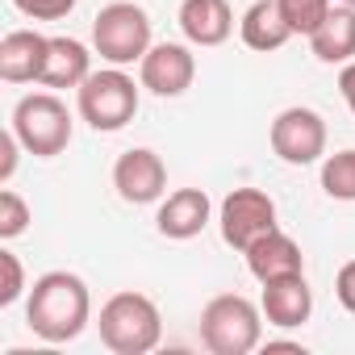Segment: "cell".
Instances as JSON below:
<instances>
[{
	"label": "cell",
	"mask_w": 355,
	"mask_h": 355,
	"mask_svg": "<svg viewBox=\"0 0 355 355\" xmlns=\"http://www.w3.org/2000/svg\"><path fill=\"white\" fill-rule=\"evenodd\" d=\"M338 92H343L347 109L355 113V59H351V63H343V71H338Z\"/></svg>",
	"instance_id": "cell-26"
},
{
	"label": "cell",
	"mask_w": 355,
	"mask_h": 355,
	"mask_svg": "<svg viewBox=\"0 0 355 355\" xmlns=\"http://www.w3.org/2000/svg\"><path fill=\"white\" fill-rule=\"evenodd\" d=\"M0 305H13L21 293H26V268L13 251H0Z\"/></svg>",
	"instance_id": "cell-22"
},
{
	"label": "cell",
	"mask_w": 355,
	"mask_h": 355,
	"mask_svg": "<svg viewBox=\"0 0 355 355\" xmlns=\"http://www.w3.org/2000/svg\"><path fill=\"white\" fill-rule=\"evenodd\" d=\"M218 226H222L226 247L247 251L251 243H259L263 234L276 230V201H272L263 189H234V193L222 201Z\"/></svg>",
	"instance_id": "cell-8"
},
{
	"label": "cell",
	"mask_w": 355,
	"mask_h": 355,
	"mask_svg": "<svg viewBox=\"0 0 355 355\" xmlns=\"http://www.w3.org/2000/svg\"><path fill=\"white\" fill-rule=\"evenodd\" d=\"M243 255H247V272H251L259 284L284 280V276H301V272H305V255H301L297 239H288L280 226H276L272 234H263L259 243H251Z\"/></svg>",
	"instance_id": "cell-12"
},
{
	"label": "cell",
	"mask_w": 355,
	"mask_h": 355,
	"mask_svg": "<svg viewBox=\"0 0 355 355\" xmlns=\"http://www.w3.org/2000/svg\"><path fill=\"white\" fill-rule=\"evenodd\" d=\"M334 297H338V305H343L347 313H355V259H347V263L338 268V276H334Z\"/></svg>",
	"instance_id": "cell-25"
},
{
	"label": "cell",
	"mask_w": 355,
	"mask_h": 355,
	"mask_svg": "<svg viewBox=\"0 0 355 355\" xmlns=\"http://www.w3.org/2000/svg\"><path fill=\"white\" fill-rule=\"evenodd\" d=\"M92 46L105 63L113 67H130L142 63V55L150 51V17L134 0H113L105 5L92 21Z\"/></svg>",
	"instance_id": "cell-4"
},
{
	"label": "cell",
	"mask_w": 355,
	"mask_h": 355,
	"mask_svg": "<svg viewBox=\"0 0 355 355\" xmlns=\"http://www.w3.org/2000/svg\"><path fill=\"white\" fill-rule=\"evenodd\" d=\"M322 189L330 201H355V150L326 155L322 163Z\"/></svg>",
	"instance_id": "cell-19"
},
{
	"label": "cell",
	"mask_w": 355,
	"mask_h": 355,
	"mask_svg": "<svg viewBox=\"0 0 355 355\" xmlns=\"http://www.w3.org/2000/svg\"><path fill=\"white\" fill-rule=\"evenodd\" d=\"M17 150H26L21 138H17L13 130H5V134H0V184L13 180V171H17Z\"/></svg>",
	"instance_id": "cell-24"
},
{
	"label": "cell",
	"mask_w": 355,
	"mask_h": 355,
	"mask_svg": "<svg viewBox=\"0 0 355 355\" xmlns=\"http://www.w3.org/2000/svg\"><path fill=\"white\" fill-rule=\"evenodd\" d=\"M80 117L96 130V134H113L121 125L134 121L138 113V84L121 71V67H105V71H92L80 88Z\"/></svg>",
	"instance_id": "cell-5"
},
{
	"label": "cell",
	"mask_w": 355,
	"mask_h": 355,
	"mask_svg": "<svg viewBox=\"0 0 355 355\" xmlns=\"http://www.w3.org/2000/svg\"><path fill=\"white\" fill-rule=\"evenodd\" d=\"M96 330H101V343L113 355H146L163 338V318H159V305L150 297H142V293H113L101 305Z\"/></svg>",
	"instance_id": "cell-2"
},
{
	"label": "cell",
	"mask_w": 355,
	"mask_h": 355,
	"mask_svg": "<svg viewBox=\"0 0 355 355\" xmlns=\"http://www.w3.org/2000/svg\"><path fill=\"white\" fill-rule=\"evenodd\" d=\"M113 189L125 205H155L167 193V167L150 146H134L113 163Z\"/></svg>",
	"instance_id": "cell-10"
},
{
	"label": "cell",
	"mask_w": 355,
	"mask_h": 355,
	"mask_svg": "<svg viewBox=\"0 0 355 355\" xmlns=\"http://www.w3.org/2000/svg\"><path fill=\"white\" fill-rule=\"evenodd\" d=\"M180 30L193 46H222L234 34L230 0H184L180 5Z\"/></svg>",
	"instance_id": "cell-15"
},
{
	"label": "cell",
	"mask_w": 355,
	"mask_h": 355,
	"mask_svg": "<svg viewBox=\"0 0 355 355\" xmlns=\"http://www.w3.org/2000/svg\"><path fill=\"white\" fill-rule=\"evenodd\" d=\"M239 34H243V42L251 51L272 55V51H280L293 38V26L284 21L280 0H255V5L243 13V21H239Z\"/></svg>",
	"instance_id": "cell-16"
},
{
	"label": "cell",
	"mask_w": 355,
	"mask_h": 355,
	"mask_svg": "<svg viewBox=\"0 0 355 355\" xmlns=\"http://www.w3.org/2000/svg\"><path fill=\"white\" fill-rule=\"evenodd\" d=\"M138 76H142V88H150L155 96L171 101V96H184L197 80V59L184 42H159L142 55L138 63Z\"/></svg>",
	"instance_id": "cell-9"
},
{
	"label": "cell",
	"mask_w": 355,
	"mask_h": 355,
	"mask_svg": "<svg viewBox=\"0 0 355 355\" xmlns=\"http://www.w3.org/2000/svg\"><path fill=\"white\" fill-rule=\"evenodd\" d=\"M280 9H284V21L293 26V34H313L326 17H330V0H280Z\"/></svg>",
	"instance_id": "cell-20"
},
{
	"label": "cell",
	"mask_w": 355,
	"mask_h": 355,
	"mask_svg": "<svg viewBox=\"0 0 355 355\" xmlns=\"http://www.w3.org/2000/svg\"><path fill=\"white\" fill-rule=\"evenodd\" d=\"M13 134L38 159H55L71 142V113L55 92H30L13 109Z\"/></svg>",
	"instance_id": "cell-6"
},
{
	"label": "cell",
	"mask_w": 355,
	"mask_h": 355,
	"mask_svg": "<svg viewBox=\"0 0 355 355\" xmlns=\"http://www.w3.org/2000/svg\"><path fill=\"white\" fill-rule=\"evenodd\" d=\"M343 5H351V9H355V0H343Z\"/></svg>",
	"instance_id": "cell-27"
},
{
	"label": "cell",
	"mask_w": 355,
	"mask_h": 355,
	"mask_svg": "<svg viewBox=\"0 0 355 355\" xmlns=\"http://www.w3.org/2000/svg\"><path fill=\"white\" fill-rule=\"evenodd\" d=\"M26 230H30V205L13 189H5L0 193V239H17Z\"/></svg>",
	"instance_id": "cell-21"
},
{
	"label": "cell",
	"mask_w": 355,
	"mask_h": 355,
	"mask_svg": "<svg viewBox=\"0 0 355 355\" xmlns=\"http://www.w3.org/2000/svg\"><path fill=\"white\" fill-rule=\"evenodd\" d=\"M209 214H214V201H209L205 189H175V193H167V201L159 205L155 226H159V234L171 239V243H189V239H197V234L209 226Z\"/></svg>",
	"instance_id": "cell-11"
},
{
	"label": "cell",
	"mask_w": 355,
	"mask_h": 355,
	"mask_svg": "<svg viewBox=\"0 0 355 355\" xmlns=\"http://www.w3.org/2000/svg\"><path fill=\"white\" fill-rule=\"evenodd\" d=\"M309 51L318 63L334 67V63H351L355 59V9H330V17L309 34Z\"/></svg>",
	"instance_id": "cell-17"
},
{
	"label": "cell",
	"mask_w": 355,
	"mask_h": 355,
	"mask_svg": "<svg viewBox=\"0 0 355 355\" xmlns=\"http://www.w3.org/2000/svg\"><path fill=\"white\" fill-rule=\"evenodd\" d=\"M92 76V55L80 38H51V51H46V67H42V80L46 88H80L84 80Z\"/></svg>",
	"instance_id": "cell-18"
},
{
	"label": "cell",
	"mask_w": 355,
	"mask_h": 355,
	"mask_svg": "<svg viewBox=\"0 0 355 355\" xmlns=\"http://www.w3.org/2000/svg\"><path fill=\"white\" fill-rule=\"evenodd\" d=\"M13 9L34 21H63L76 9V0H13Z\"/></svg>",
	"instance_id": "cell-23"
},
{
	"label": "cell",
	"mask_w": 355,
	"mask_h": 355,
	"mask_svg": "<svg viewBox=\"0 0 355 355\" xmlns=\"http://www.w3.org/2000/svg\"><path fill=\"white\" fill-rule=\"evenodd\" d=\"M268 138H272V150L288 167H305V163H318L326 155V121L318 109H305V105L280 109Z\"/></svg>",
	"instance_id": "cell-7"
},
{
	"label": "cell",
	"mask_w": 355,
	"mask_h": 355,
	"mask_svg": "<svg viewBox=\"0 0 355 355\" xmlns=\"http://www.w3.org/2000/svg\"><path fill=\"white\" fill-rule=\"evenodd\" d=\"M46 51H51V38H42L38 30H9L0 38V80L9 84L42 80Z\"/></svg>",
	"instance_id": "cell-14"
},
{
	"label": "cell",
	"mask_w": 355,
	"mask_h": 355,
	"mask_svg": "<svg viewBox=\"0 0 355 355\" xmlns=\"http://www.w3.org/2000/svg\"><path fill=\"white\" fill-rule=\"evenodd\" d=\"M88 318H92V297H88V284L76 272H46V276L34 280L26 322L38 338L71 343V338L84 334Z\"/></svg>",
	"instance_id": "cell-1"
},
{
	"label": "cell",
	"mask_w": 355,
	"mask_h": 355,
	"mask_svg": "<svg viewBox=\"0 0 355 355\" xmlns=\"http://www.w3.org/2000/svg\"><path fill=\"white\" fill-rule=\"evenodd\" d=\"M201 343L214 355H247L263 343V309L239 293H222L201 309Z\"/></svg>",
	"instance_id": "cell-3"
},
{
	"label": "cell",
	"mask_w": 355,
	"mask_h": 355,
	"mask_svg": "<svg viewBox=\"0 0 355 355\" xmlns=\"http://www.w3.org/2000/svg\"><path fill=\"white\" fill-rule=\"evenodd\" d=\"M263 318L280 330H297L309 322L313 313V288L305 284V272L301 276H284V280H268L263 284V301H259Z\"/></svg>",
	"instance_id": "cell-13"
}]
</instances>
